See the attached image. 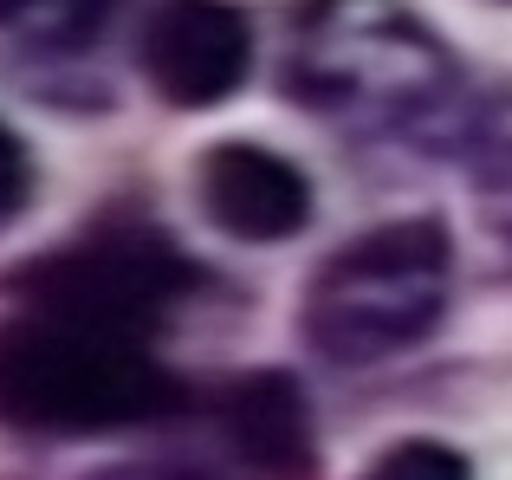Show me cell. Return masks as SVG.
I'll use <instances>...</instances> for the list:
<instances>
[{
    "label": "cell",
    "mask_w": 512,
    "mask_h": 480,
    "mask_svg": "<svg viewBox=\"0 0 512 480\" xmlns=\"http://www.w3.org/2000/svg\"><path fill=\"white\" fill-rule=\"evenodd\" d=\"M195 215L214 234L240 240V247H279V240L305 234L318 195L292 156L266 150L247 137H221L195 156Z\"/></svg>",
    "instance_id": "cell-6"
},
{
    "label": "cell",
    "mask_w": 512,
    "mask_h": 480,
    "mask_svg": "<svg viewBox=\"0 0 512 480\" xmlns=\"http://www.w3.org/2000/svg\"><path fill=\"white\" fill-rule=\"evenodd\" d=\"M480 215H487L493 240L512 253V137L493 143L487 163H480Z\"/></svg>",
    "instance_id": "cell-11"
},
{
    "label": "cell",
    "mask_w": 512,
    "mask_h": 480,
    "mask_svg": "<svg viewBox=\"0 0 512 480\" xmlns=\"http://www.w3.org/2000/svg\"><path fill=\"white\" fill-rule=\"evenodd\" d=\"M33 189H39V169H33V150L26 137L0 117V234L33 208Z\"/></svg>",
    "instance_id": "cell-10"
},
{
    "label": "cell",
    "mask_w": 512,
    "mask_h": 480,
    "mask_svg": "<svg viewBox=\"0 0 512 480\" xmlns=\"http://www.w3.org/2000/svg\"><path fill=\"white\" fill-rule=\"evenodd\" d=\"M506 7H512V0H506Z\"/></svg>",
    "instance_id": "cell-13"
},
{
    "label": "cell",
    "mask_w": 512,
    "mask_h": 480,
    "mask_svg": "<svg viewBox=\"0 0 512 480\" xmlns=\"http://www.w3.org/2000/svg\"><path fill=\"white\" fill-rule=\"evenodd\" d=\"M130 65L169 111H214L253 78V20L234 0H143Z\"/></svg>",
    "instance_id": "cell-5"
},
{
    "label": "cell",
    "mask_w": 512,
    "mask_h": 480,
    "mask_svg": "<svg viewBox=\"0 0 512 480\" xmlns=\"http://www.w3.org/2000/svg\"><path fill=\"white\" fill-rule=\"evenodd\" d=\"M201 416L221 435L227 461L247 468L253 480H305L318 468V429L292 370H234L201 396Z\"/></svg>",
    "instance_id": "cell-7"
},
{
    "label": "cell",
    "mask_w": 512,
    "mask_h": 480,
    "mask_svg": "<svg viewBox=\"0 0 512 480\" xmlns=\"http://www.w3.org/2000/svg\"><path fill=\"white\" fill-rule=\"evenodd\" d=\"M201 390L163 357V338L59 299L0 292V429L33 442L163 429L195 416Z\"/></svg>",
    "instance_id": "cell-2"
},
{
    "label": "cell",
    "mask_w": 512,
    "mask_h": 480,
    "mask_svg": "<svg viewBox=\"0 0 512 480\" xmlns=\"http://www.w3.org/2000/svg\"><path fill=\"white\" fill-rule=\"evenodd\" d=\"M357 480H474V461L435 435H402V442L376 448L357 468Z\"/></svg>",
    "instance_id": "cell-9"
},
{
    "label": "cell",
    "mask_w": 512,
    "mask_h": 480,
    "mask_svg": "<svg viewBox=\"0 0 512 480\" xmlns=\"http://www.w3.org/2000/svg\"><path fill=\"white\" fill-rule=\"evenodd\" d=\"M279 91L357 143L448 150L467 130L461 52L415 0H299Z\"/></svg>",
    "instance_id": "cell-1"
},
{
    "label": "cell",
    "mask_w": 512,
    "mask_h": 480,
    "mask_svg": "<svg viewBox=\"0 0 512 480\" xmlns=\"http://www.w3.org/2000/svg\"><path fill=\"white\" fill-rule=\"evenodd\" d=\"M201 279H208V266L188 247H175V234L163 221L130 208V215L85 221L72 240L7 266V273H0V292L85 305V312L124 318V325H143V331L163 338L169 318L201 292Z\"/></svg>",
    "instance_id": "cell-4"
},
{
    "label": "cell",
    "mask_w": 512,
    "mask_h": 480,
    "mask_svg": "<svg viewBox=\"0 0 512 480\" xmlns=\"http://www.w3.org/2000/svg\"><path fill=\"white\" fill-rule=\"evenodd\" d=\"M91 480H214V474L188 468V461H124V468H98Z\"/></svg>",
    "instance_id": "cell-12"
},
{
    "label": "cell",
    "mask_w": 512,
    "mask_h": 480,
    "mask_svg": "<svg viewBox=\"0 0 512 480\" xmlns=\"http://www.w3.org/2000/svg\"><path fill=\"white\" fill-rule=\"evenodd\" d=\"M124 0H0V39L26 65H78L98 52Z\"/></svg>",
    "instance_id": "cell-8"
},
{
    "label": "cell",
    "mask_w": 512,
    "mask_h": 480,
    "mask_svg": "<svg viewBox=\"0 0 512 480\" xmlns=\"http://www.w3.org/2000/svg\"><path fill=\"white\" fill-rule=\"evenodd\" d=\"M454 299V234L441 215H389L312 266L299 338L331 370H376L428 344Z\"/></svg>",
    "instance_id": "cell-3"
}]
</instances>
